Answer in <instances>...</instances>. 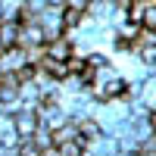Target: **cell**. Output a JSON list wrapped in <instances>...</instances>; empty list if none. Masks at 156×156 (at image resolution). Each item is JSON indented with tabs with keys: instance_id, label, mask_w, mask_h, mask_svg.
Returning a JSON list of instances; mask_svg holds the SVG:
<instances>
[{
	"instance_id": "obj_4",
	"label": "cell",
	"mask_w": 156,
	"mask_h": 156,
	"mask_svg": "<svg viewBox=\"0 0 156 156\" xmlns=\"http://www.w3.org/2000/svg\"><path fill=\"white\" fill-rule=\"evenodd\" d=\"M81 16H84V12H78V9H69L66 6V12H62V28H78V25H81Z\"/></svg>"
},
{
	"instance_id": "obj_6",
	"label": "cell",
	"mask_w": 156,
	"mask_h": 156,
	"mask_svg": "<svg viewBox=\"0 0 156 156\" xmlns=\"http://www.w3.org/2000/svg\"><path fill=\"white\" fill-rule=\"evenodd\" d=\"M87 3H90V0H66V6H69V9H78V12H84Z\"/></svg>"
},
{
	"instance_id": "obj_5",
	"label": "cell",
	"mask_w": 156,
	"mask_h": 156,
	"mask_svg": "<svg viewBox=\"0 0 156 156\" xmlns=\"http://www.w3.org/2000/svg\"><path fill=\"white\" fill-rule=\"evenodd\" d=\"M137 53H140V59H144L147 66H153V59H156V50H153V44H140V47H137Z\"/></svg>"
},
{
	"instance_id": "obj_2",
	"label": "cell",
	"mask_w": 156,
	"mask_h": 156,
	"mask_svg": "<svg viewBox=\"0 0 156 156\" xmlns=\"http://www.w3.org/2000/svg\"><path fill=\"white\" fill-rule=\"evenodd\" d=\"M44 50H47V56H50V59H59V62H66V59L72 56V44H69V41H59V37L47 41Z\"/></svg>"
},
{
	"instance_id": "obj_1",
	"label": "cell",
	"mask_w": 156,
	"mask_h": 156,
	"mask_svg": "<svg viewBox=\"0 0 156 156\" xmlns=\"http://www.w3.org/2000/svg\"><path fill=\"white\" fill-rule=\"evenodd\" d=\"M37 128H41V115H37V109H25V112H16V119H12V131H16L22 140L31 137Z\"/></svg>"
},
{
	"instance_id": "obj_3",
	"label": "cell",
	"mask_w": 156,
	"mask_h": 156,
	"mask_svg": "<svg viewBox=\"0 0 156 156\" xmlns=\"http://www.w3.org/2000/svg\"><path fill=\"white\" fill-rule=\"evenodd\" d=\"M16 41H19V22L16 19L0 22V44L3 47H16Z\"/></svg>"
}]
</instances>
